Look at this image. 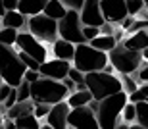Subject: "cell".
<instances>
[{
    "label": "cell",
    "mask_w": 148,
    "mask_h": 129,
    "mask_svg": "<svg viewBox=\"0 0 148 129\" xmlns=\"http://www.w3.org/2000/svg\"><path fill=\"white\" fill-rule=\"evenodd\" d=\"M17 2L19 0H2V4H4L6 12H12V10H17Z\"/></svg>",
    "instance_id": "60d3db41"
},
{
    "label": "cell",
    "mask_w": 148,
    "mask_h": 129,
    "mask_svg": "<svg viewBox=\"0 0 148 129\" xmlns=\"http://www.w3.org/2000/svg\"><path fill=\"white\" fill-rule=\"evenodd\" d=\"M69 67H71V62L52 58V60H46V62L40 64V67H38V73H40V77L54 79V81H62V79L67 77Z\"/></svg>",
    "instance_id": "7c38bea8"
},
{
    "label": "cell",
    "mask_w": 148,
    "mask_h": 129,
    "mask_svg": "<svg viewBox=\"0 0 148 129\" xmlns=\"http://www.w3.org/2000/svg\"><path fill=\"white\" fill-rule=\"evenodd\" d=\"M100 35V27H90V25H83V37H85V43L92 40L94 37Z\"/></svg>",
    "instance_id": "836d02e7"
},
{
    "label": "cell",
    "mask_w": 148,
    "mask_h": 129,
    "mask_svg": "<svg viewBox=\"0 0 148 129\" xmlns=\"http://www.w3.org/2000/svg\"><path fill=\"white\" fill-rule=\"evenodd\" d=\"M88 45L92 46V48H96V50L108 54L110 50H114L115 46H117V40H115L114 35H98L92 40H88Z\"/></svg>",
    "instance_id": "ffe728a7"
},
{
    "label": "cell",
    "mask_w": 148,
    "mask_h": 129,
    "mask_svg": "<svg viewBox=\"0 0 148 129\" xmlns=\"http://www.w3.org/2000/svg\"><path fill=\"white\" fill-rule=\"evenodd\" d=\"M121 87H123V91H125L127 95H131L133 91H137L138 81H137V79H133L131 75H121Z\"/></svg>",
    "instance_id": "4dcf8cb0"
},
{
    "label": "cell",
    "mask_w": 148,
    "mask_h": 129,
    "mask_svg": "<svg viewBox=\"0 0 148 129\" xmlns=\"http://www.w3.org/2000/svg\"><path fill=\"white\" fill-rule=\"evenodd\" d=\"M38 77H40V73H38V71H33V69H25V73H23V79H25V81H29V83L37 81Z\"/></svg>",
    "instance_id": "ab89813d"
},
{
    "label": "cell",
    "mask_w": 148,
    "mask_h": 129,
    "mask_svg": "<svg viewBox=\"0 0 148 129\" xmlns=\"http://www.w3.org/2000/svg\"><path fill=\"white\" fill-rule=\"evenodd\" d=\"M127 102H129V95L125 91H119V93H115L112 96H106V98L96 102L92 110L96 114L100 129H115L117 127L121 124V112H123V106Z\"/></svg>",
    "instance_id": "6da1fadb"
},
{
    "label": "cell",
    "mask_w": 148,
    "mask_h": 129,
    "mask_svg": "<svg viewBox=\"0 0 148 129\" xmlns=\"http://www.w3.org/2000/svg\"><path fill=\"white\" fill-rule=\"evenodd\" d=\"M66 102L69 104V108H81V106H88L92 102V95L85 91H75V93H69L66 98Z\"/></svg>",
    "instance_id": "7402d4cb"
},
{
    "label": "cell",
    "mask_w": 148,
    "mask_h": 129,
    "mask_svg": "<svg viewBox=\"0 0 148 129\" xmlns=\"http://www.w3.org/2000/svg\"><path fill=\"white\" fill-rule=\"evenodd\" d=\"M4 129H17L16 124H14V119H8V118H6L4 119Z\"/></svg>",
    "instance_id": "ee69618b"
},
{
    "label": "cell",
    "mask_w": 148,
    "mask_h": 129,
    "mask_svg": "<svg viewBox=\"0 0 148 129\" xmlns=\"http://www.w3.org/2000/svg\"><path fill=\"white\" fill-rule=\"evenodd\" d=\"M17 33H19V31H16V29L0 27V45L14 46L16 45V39H17Z\"/></svg>",
    "instance_id": "d4e9b609"
},
{
    "label": "cell",
    "mask_w": 148,
    "mask_h": 129,
    "mask_svg": "<svg viewBox=\"0 0 148 129\" xmlns=\"http://www.w3.org/2000/svg\"><path fill=\"white\" fill-rule=\"evenodd\" d=\"M133 21H135V17H133V16H127L125 19H123V21L119 23V27L123 29V31H129V27L133 25Z\"/></svg>",
    "instance_id": "7bdbcfd3"
},
{
    "label": "cell",
    "mask_w": 148,
    "mask_h": 129,
    "mask_svg": "<svg viewBox=\"0 0 148 129\" xmlns=\"http://www.w3.org/2000/svg\"><path fill=\"white\" fill-rule=\"evenodd\" d=\"M100 12L104 21H110L119 25L129 14H127L125 0H100Z\"/></svg>",
    "instance_id": "8fae6325"
},
{
    "label": "cell",
    "mask_w": 148,
    "mask_h": 129,
    "mask_svg": "<svg viewBox=\"0 0 148 129\" xmlns=\"http://www.w3.org/2000/svg\"><path fill=\"white\" fill-rule=\"evenodd\" d=\"M146 31H148V29H146Z\"/></svg>",
    "instance_id": "db71d44e"
},
{
    "label": "cell",
    "mask_w": 148,
    "mask_h": 129,
    "mask_svg": "<svg viewBox=\"0 0 148 129\" xmlns=\"http://www.w3.org/2000/svg\"><path fill=\"white\" fill-rule=\"evenodd\" d=\"M62 83H64V87L67 89V93H75V89H77V85L73 83L69 77H66V79H62Z\"/></svg>",
    "instance_id": "b9f144b4"
},
{
    "label": "cell",
    "mask_w": 148,
    "mask_h": 129,
    "mask_svg": "<svg viewBox=\"0 0 148 129\" xmlns=\"http://www.w3.org/2000/svg\"><path fill=\"white\" fill-rule=\"evenodd\" d=\"M69 110L71 108H69V104L66 100L58 102V104H52L48 116L44 118L46 119L44 124H48L50 127H54V129H71L67 125V114H69Z\"/></svg>",
    "instance_id": "5bb4252c"
},
{
    "label": "cell",
    "mask_w": 148,
    "mask_h": 129,
    "mask_svg": "<svg viewBox=\"0 0 148 129\" xmlns=\"http://www.w3.org/2000/svg\"><path fill=\"white\" fill-rule=\"evenodd\" d=\"M17 129H38L40 127V121L35 118L33 114H27V116H21V118L14 119Z\"/></svg>",
    "instance_id": "603a6c76"
},
{
    "label": "cell",
    "mask_w": 148,
    "mask_h": 129,
    "mask_svg": "<svg viewBox=\"0 0 148 129\" xmlns=\"http://www.w3.org/2000/svg\"><path fill=\"white\" fill-rule=\"evenodd\" d=\"M67 89L64 87L62 81L54 79L38 77L37 81L31 83V100L33 102H42V104H58V102L67 98Z\"/></svg>",
    "instance_id": "277c9868"
},
{
    "label": "cell",
    "mask_w": 148,
    "mask_h": 129,
    "mask_svg": "<svg viewBox=\"0 0 148 129\" xmlns=\"http://www.w3.org/2000/svg\"><path fill=\"white\" fill-rule=\"evenodd\" d=\"M133 75H135V79H137V81H140V83H148V62H143V64H140V67H138Z\"/></svg>",
    "instance_id": "d6a6232c"
},
{
    "label": "cell",
    "mask_w": 148,
    "mask_h": 129,
    "mask_svg": "<svg viewBox=\"0 0 148 129\" xmlns=\"http://www.w3.org/2000/svg\"><path fill=\"white\" fill-rule=\"evenodd\" d=\"M4 124V108H0V127Z\"/></svg>",
    "instance_id": "bcb514c9"
},
{
    "label": "cell",
    "mask_w": 148,
    "mask_h": 129,
    "mask_svg": "<svg viewBox=\"0 0 148 129\" xmlns=\"http://www.w3.org/2000/svg\"><path fill=\"white\" fill-rule=\"evenodd\" d=\"M125 6H127V14L133 16V17H137L138 14L146 8L143 0H125Z\"/></svg>",
    "instance_id": "f1b7e54d"
},
{
    "label": "cell",
    "mask_w": 148,
    "mask_h": 129,
    "mask_svg": "<svg viewBox=\"0 0 148 129\" xmlns=\"http://www.w3.org/2000/svg\"><path fill=\"white\" fill-rule=\"evenodd\" d=\"M27 67L21 64L17 50H14V46L0 45V77L4 83H8L10 87H17L23 79Z\"/></svg>",
    "instance_id": "5b68a950"
},
{
    "label": "cell",
    "mask_w": 148,
    "mask_h": 129,
    "mask_svg": "<svg viewBox=\"0 0 148 129\" xmlns=\"http://www.w3.org/2000/svg\"><path fill=\"white\" fill-rule=\"evenodd\" d=\"M46 2L48 0H19L17 2V12H21L25 17L37 16V14H42Z\"/></svg>",
    "instance_id": "d6986e66"
},
{
    "label": "cell",
    "mask_w": 148,
    "mask_h": 129,
    "mask_svg": "<svg viewBox=\"0 0 148 129\" xmlns=\"http://www.w3.org/2000/svg\"><path fill=\"white\" fill-rule=\"evenodd\" d=\"M17 56H19V60H21V64L27 69H33V71H38V67H40V62H37L35 58H31L29 54H25V52H19L17 50Z\"/></svg>",
    "instance_id": "f546056e"
},
{
    "label": "cell",
    "mask_w": 148,
    "mask_h": 129,
    "mask_svg": "<svg viewBox=\"0 0 148 129\" xmlns=\"http://www.w3.org/2000/svg\"><path fill=\"white\" fill-rule=\"evenodd\" d=\"M71 66L75 69H79L81 73H90V71L106 69V66H110V62H108V54L106 52H100L96 48H92L88 43H81V45H75Z\"/></svg>",
    "instance_id": "7a4b0ae2"
},
{
    "label": "cell",
    "mask_w": 148,
    "mask_h": 129,
    "mask_svg": "<svg viewBox=\"0 0 148 129\" xmlns=\"http://www.w3.org/2000/svg\"><path fill=\"white\" fill-rule=\"evenodd\" d=\"M85 85H87V91L92 95V100H102L106 96H112L115 93L123 91L121 87V79L115 77L114 73L108 71H90L85 73Z\"/></svg>",
    "instance_id": "3957f363"
},
{
    "label": "cell",
    "mask_w": 148,
    "mask_h": 129,
    "mask_svg": "<svg viewBox=\"0 0 148 129\" xmlns=\"http://www.w3.org/2000/svg\"><path fill=\"white\" fill-rule=\"evenodd\" d=\"M38 129H54V127H50L48 124H40V127H38Z\"/></svg>",
    "instance_id": "f907efd6"
},
{
    "label": "cell",
    "mask_w": 148,
    "mask_h": 129,
    "mask_svg": "<svg viewBox=\"0 0 148 129\" xmlns=\"http://www.w3.org/2000/svg\"><path fill=\"white\" fill-rule=\"evenodd\" d=\"M42 14L46 17H50V19H56V21H60L62 17L67 14L66 6H64V2L62 0H48L46 2V6H44Z\"/></svg>",
    "instance_id": "44dd1931"
},
{
    "label": "cell",
    "mask_w": 148,
    "mask_h": 129,
    "mask_svg": "<svg viewBox=\"0 0 148 129\" xmlns=\"http://www.w3.org/2000/svg\"><path fill=\"white\" fill-rule=\"evenodd\" d=\"M83 25H90V27H100L104 23L102 12H100V0H85L83 8L79 12Z\"/></svg>",
    "instance_id": "4fadbf2b"
},
{
    "label": "cell",
    "mask_w": 148,
    "mask_h": 129,
    "mask_svg": "<svg viewBox=\"0 0 148 129\" xmlns=\"http://www.w3.org/2000/svg\"><path fill=\"white\" fill-rule=\"evenodd\" d=\"M129 102L137 104V102H148V83H140L137 91H133L129 95Z\"/></svg>",
    "instance_id": "484cf974"
},
{
    "label": "cell",
    "mask_w": 148,
    "mask_h": 129,
    "mask_svg": "<svg viewBox=\"0 0 148 129\" xmlns=\"http://www.w3.org/2000/svg\"><path fill=\"white\" fill-rule=\"evenodd\" d=\"M16 93H17V102L19 100H29L31 98V83L21 79V83L16 87Z\"/></svg>",
    "instance_id": "83f0119b"
},
{
    "label": "cell",
    "mask_w": 148,
    "mask_h": 129,
    "mask_svg": "<svg viewBox=\"0 0 148 129\" xmlns=\"http://www.w3.org/2000/svg\"><path fill=\"white\" fill-rule=\"evenodd\" d=\"M140 54H143V60H144V62H148V46L144 48L143 52H140Z\"/></svg>",
    "instance_id": "f6af8a7d"
},
{
    "label": "cell",
    "mask_w": 148,
    "mask_h": 129,
    "mask_svg": "<svg viewBox=\"0 0 148 129\" xmlns=\"http://www.w3.org/2000/svg\"><path fill=\"white\" fill-rule=\"evenodd\" d=\"M6 14V8H4V4H2V0H0V17Z\"/></svg>",
    "instance_id": "7dc6e473"
},
{
    "label": "cell",
    "mask_w": 148,
    "mask_h": 129,
    "mask_svg": "<svg viewBox=\"0 0 148 129\" xmlns=\"http://www.w3.org/2000/svg\"><path fill=\"white\" fill-rule=\"evenodd\" d=\"M2 83H4V81H2V77H0V85H2Z\"/></svg>",
    "instance_id": "816d5d0a"
},
{
    "label": "cell",
    "mask_w": 148,
    "mask_h": 129,
    "mask_svg": "<svg viewBox=\"0 0 148 129\" xmlns=\"http://www.w3.org/2000/svg\"><path fill=\"white\" fill-rule=\"evenodd\" d=\"M25 23H27V17L17 10L6 12L4 16L0 17V25L2 27H10V29H16V31H21L25 27Z\"/></svg>",
    "instance_id": "2e32d148"
},
{
    "label": "cell",
    "mask_w": 148,
    "mask_h": 129,
    "mask_svg": "<svg viewBox=\"0 0 148 129\" xmlns=\"http://www.w3.org/2000/svg\"><path fill=\"white\" fill-rule=\"evenodd\" d=\"M129 129H144V127H143V125H138V124H131Z\"/></svg>",
    "instance_id": "c3c4849f"
},
{
    "label": "cell",
    "mask_w": 148,
    "mask_h": 129,
    "mask_svg": "<svg viewBox=\"0 0 148 129\" xmlns=\"http://www.w3.org/2000/svg\"><path fill=\"white\" fill-rule=\"evenodd\" d=\"M67 125L71 129H100L96 114L88 106L71 108L67 114Z\"/></svg>",
    "instance_id": "30bf717a"
},
{
    "label": "cell",
    "mask_w": 148,
    "mask_h": 129,
    "mask_svg": "<svg viewBox=\"0 0 148 129\" xmlns=\"http://www.w3.org/2000/svg\"><path fill=\"white\" fill-rule=\"evenodd\" d=\"M25 27L31 35H33L37 40L40 43H46V45H52L56 39H58V21L56 19H50L46 17L44 14H37V16H31L27 17V23Z\"/></svg>",
    "instance_id": "52a82bcc"
},
{
    "label": "cell",
    "mask_w": 148,
    "mask_h": 129,
    "mask_svg": "<svg viewBox=\"0 0 148 129\" xmlns=\"http://www.w3.org/2000/svg\"><path fill=\"white\" fill-rule=\"evenodd\" d=\"M48 112H50V104H42V102H35L33 116L38 119V121L46 118V116H48Z\"/></svg>",
    "instance_id": "1f68e13d"
},
{
    "label": "cell",
    "mask_w": 148,
    "mask_h": 129,
    "mask_svg": "<svg viewBox=\"0 0 148 129\" xmlns=\"http://www.w3.org/2000/svg\"><path fill=\"white\" fill-rule=\"evenodd\" d=\"M135 110H137L135 124H138V125H143L144 129H148V102H137V104H135Z\"/></svg>",
    "instance_id": "cb8c5ba5"
},
{
    "label": "cell",
    "mask_w": 148,
    "mask_h": 129,
    "mask_svg": "<svg viewBox=\"0 0 148 129\" xmlns=\"http://www.w3.org/2000/svg\"><path fill=\"white\" fill-rule=\"evenodd\" d=\"M146 14H148V8H146Z\"/></svg>",
    "instance_id": "f5cc1de1"
},
{
    "label": "cell",
    "mask_w": 148,
    "mask_h": 129,
    "mask_svg": "<svg viewBox=\"0 0 148 129\" xmlns=\"http://www.w3.org/2000/svg\"><path fill=\"white\" fill-rule=\"evenodd\" d=\"M121 45L125 48H131V50H138L143 52L148 46V31H137V33H129L127 39H123Z\"/></svg>",
    "instance_id": "ac0fdd59"
},
{
    "label": "cell",
    "mask_w": 148,
    "mask_h": 129,
    "mask_svg": "<svg viewBox=\"0 0 148 129\" xmlns=\"http://www.w3.org/2000/svg\"><path fill=\"white\" fill-rule=\"evenodd\" d=\"M58 37L64 39V40H69L73 45L85 43L83 23H81V17H79V12L67 10V14L58 21Z\"/></svg>",
    "instance_id": "ba28073f"
},
{
    "label": "cell",
    "mask_w": 148,
    "mask_h": 129,
    "mask_svg": "<svg viewBox=\"0 0 148 129\" xmlns=\"http://www.w3.org/2000/svg\"><path fill=\"white\" fill-rule=\"evenodd\" d=\"M108 62H110V66L119 75H133L140 67V64L144 60H143V54L138 50L125 48L121 43H117V46H115L114 50L108 52Z\"/></svg>",
    "instance_id": "8992f818"
},
{
    "label": "cell",
    "mask_w": 148,
    "mask_h": 129,
    "mask_svg": "<svg viewBox=\"0 0 148 129\" xmlns=\"http://www.w3.org/2000/svg\"><path fill=\"white\" fill-rule=\"evenodd\" d=\"M64 6H66V10H73V12H81L83 8V2L85 0H62Z\"/></svg>",
    "instance_id": "8d00e7d4"
},
{
    "label": "cell",
    "mask_w": 148,
    "mask_h": 129,
    "mask_svg": "<svg viewBox=\"0 0 148 129\" xmlns=\"http://www.w3.org/2000/svg\"><path fill=\"white\" fill-rule=\"evenodd\" d=\"M146 29H148V19H137L135 17V21H133V25L129 27L127 33H137V31H146Z\"/></svg>",
    "instance_id": "d590c367"
},
{
    "label": "cell",
    "mask_w": 148,
    "mask_h": 129,
    "mask_svg": "<svg viewBox=\"0 0 148 129\" xmlns=\"http://www.w3.org/2000/svg\"><path fill=\"white\" fill-rule=\"evenodd\" d=\"M114 25L115 23H110V21H104L102 25H100V35H114Z\"/></svg>",
    "instance_id": "74e56055"
},
{
    "label": "cell",
    "mask_w": 148,
    "mask_h": 129,
    "mask_svg": "<svg viewBox=\"0 0 148 129\" xmlns=\"http://www.w3.org/2000/svg\"><path fill=\"white\" fill-rule=\"evenodd\" d=\"M33 108H35V102L29 98V100H19L16 102L14 106H10L8 110L4 112V118L8 119H17L21 116H27V114H33Z\"/></svg>",
    "instance_id": "e0dca14e"
},
{
    "label": "cell",
    "mask_w": 148,
    "mask_h": 129,
    "mask_svg": "<svg viewBox=\"0 0 148 129\" xmlns=\"http://www.w3.org/2000/svg\"><path fill=\"white\" fill-rule=\"evenodd\" d=\"M16 46H17V50H19V52L29 54L31 58H35V60H37V62H40V64L48 60V58H46V54H48L46 46H44L40 40L35 39L29 31H19V33H17Z\"/></svg>",
    "instance_id": "9c48e42d"
},
{
    "label": "cell",
    "mask_w": 148,
    "mask_h": 129,
    "mask_svg": "<svg viewBox=\"0 0 148 129\" xmlns=\"http://www.w3.org/2000/svg\"><path fill=\"white\" fill-rule=\"evenodd\" d=\"M115 129H129V125H127V124H123V121H121V124L117 125V127H115Z\"/></svg>",
    "instance_id": "681fc988"
},
{
    "label": "cell",
    "mask_w": 148,
    "mask_h": 129,
    "mask_svg": "<svg viewBox=\"0 0 148 129\" xmlns=\"http://www.w3.org/2000/svg\"><path fill=\"white\" fill-rule=\"evenodd\" d=\"M135 119H137V110H135V104L133 102H127L125 106H123V112H121V121L127 125L135 124Z\"/></svg>",
    "instance_id": "4316f807"
},
{
    "label": "cell",
    "mask_w": 148,
    "mask_h": 129,
    "mask_svg": "<svg viewBox=\"0 0 148 129\" xmlns=\"http://www.w3.org/2000/svg\"><path fill=\"white\" fill-rule=\"evenodd\" d=\"M67 77L71 79L75 85H81V83H85V73H81L79 69H75V67H69V71H67Z\"/></svg>",
    "instance_id": "e575fe53"
},
{
    "label": "cell",
    "mask_w": 148,
    "mask_h": 129,
    "mask_svg": "<svg viewBox=\"0 0 148 129\" xmlns=\"http://www.w3.org/2000/svg\"><path fill=\"white\" fill-rule=\"evenodd\" d=\"M10 91H12V87L8 83L0 85V104H4V100L8 98V95H10Z\"/></svg>",
    "instance_id": "f35d334b"
},
{
    "label": "cell",
    "mask_w": 148,
    "mask_h": 129,
    "mask_svg": "<svg viewBox=\"0 0 148 129\" xmlns=\"http://www.w3.org/2000/svg\"><path fill=\"white\" fill-rule=\"evenodd\" d=\"M73 52H75V45L69 43V40H64V39H58L52 43V54L54 58L58 60H66V62H71L73 60Z\"/></svg>",
    "instance_id": "9a60e30c"
}]
</instances>
